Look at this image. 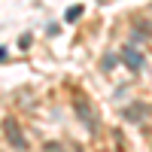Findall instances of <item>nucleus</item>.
Here are the masks:
<instances>
[{
    "label": "nucleus",
    "instance_id": "obj_1",
    "mask_svg": "<svg viewBox=\"0 0 152 152\" xmlns=\"http://www.w3.org/2000/svg\"><path fill=\"white\" fill-rule=\"evenodd\" d=\"M3 134H6V143H9L12 149H18V152L28 149L24 131H21V125H18V119H15V116H6V119H3Z\"/></svg>",
    "mask_w": 152,
    "mask_h": 152
},
{
    "label": "nucleus",
    "instance_id": "obj_2",
    "mask_svg": "<svg viewBox=\"0 0 152 152\" xmlns=\"http://www.w3.org/2000/svg\"><path fill=\"white\" fill-rule=\"evenodd\" d=\"M73 110H76V119H79L85 128L94 134V131H97V116H94V107L88 104L85 97H76V100H73Z\"/></svg>",
    "mask_w": 152,
    "mask_h": 152
},
{
    "label": "nucleus",
    "instance_id": "obj_3",
    "mask_svg": "<svg viewBox=\"0 0 152 152\" xmlns=\"http://www.w3.org/2000/svg\"><path fill=\"white\" fill-rule=\"evenodd\" d=\"M149 113H152L149 104H143V100H134V104H128V107L122 110V119H125V122H131V125H140V122L149 116Z\"/></svg>",
    "mask_w": 152,
    "mask_h": 152
},
{
    "label": "nucleus",
    "instance_id": "obj_4",
    "mask_svg": "<svg viewBox=\"0 0 152 152\" xmlns=\"http://www.w3.org/2000/svg\"><path fill=\"white\" fill-rule=\"evenodd\" d=\"M122 61H125V67L134 70V73H140V70H143V64H146L143 52H137V46H131V43L122 49Z\"/></svg>",
    "mask_w": 152,
    "mask_h": 152
},
{
    "label": "nucleus",
    "instance_id": "obj_5",
    "mask_svg": "<svg viewBox=\"0 0 152 152\" xmlns=\"http://www.w3.org/2000/svg\"><path fill=\"white\" fill-rule=\"evenodd\" d=\"M82 15H85V6H82V3H79V6H70V9L64 12V21H70V24H73V21H79Z\"/></svg>",
    "mask_w": 152,
    "mask_h": 152
},
{
    "label": "nucleus",
    "instance_id": "obj_6",
    "mask_svg": "<svg viewBox=\"0 0 152 152\" xmlns=\"http://www.w3.org/2000/svg\"><path fill=\"white\" fill-rule=\"evenodd\" d=\"M113 67H116V55H104V58H100V70H104V73H110Z\"/></svg>",
    "mask_w": 152,
    "mask_h": 152
},
{
    "label": "nucleus",
    "instance_id": "obj_7",
    "mask_svg": "<svg viewBox=\"0 0 152 152\" xmlns=\"http://www.w3.org/2000/svg\"><path fill=\"white\" fill-rule=\"evenodd\" d=\"M43 152H64V146H61V143H46Z\"/></svg>",
    "mask_w": 152,
    "mask_h": 152
},
{
    "label": "nucleus",
    "instance_id": "obj_8",
    "mask_svg": "<svg viewBox=\"0 0 152 152\" xmlns=\"http://www.w3.org/2000/svg\"><path fill=\"white\" fill-rule=\"evenodd\" d=\"M31 40H34L31 34H21V40H18V46H21V49H28V46H31Z\"/></svg>",
    "mask_w": 152,
    "mask_h": 152
},
{
    "label": "nucleus",
    "instance_id": "obj_9",
    "mask_svg": "<svg viewBox=\"0 0 152 152\" xmlns=\"http://www.w3.org/2000/svg\"><path fill=\"white\" fill-rule=\"evenodd\" d=\"M6 58H9V49H6V46H0V61H6Z\"/></svg>",
    "mask_w": 152,
    "mask_h": 152
},
{
    "label": "nucleus",
    "instance_id": "obj_10",
    "mask_svg": "<svg viewBox=\"0 0 152 152\" xmlns=\"http://www.w3.org/2000/svg\"><path fill=\"white\" fill-rule=\"evenodd\" d=\"M100 3H110V0H100Z\"/></svg>",
    "mask_w": 152,
    "mask_h": 152
}]
</instances>
